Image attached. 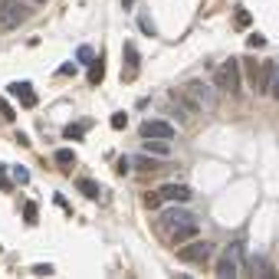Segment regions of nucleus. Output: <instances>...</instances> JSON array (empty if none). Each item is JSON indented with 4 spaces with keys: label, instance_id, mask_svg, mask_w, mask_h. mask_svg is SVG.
Listing matches in <instances>:
<instances>
[{
    "label": "nucleus",
    "instance_id": "1",
    "mask_svg": "<svg viewBox=\"0 0 279 279\" xmlns=\"http://www.w3.org/2000/svg\"><path fill=\"white\" fill-rule=\"evenodd\" d=\"M181 95L191 102V112H211L220 99V89L211 86V82H204V79H187L184 89H181Z\"/></svg>",
    "mask_w": 279,
    "mask_h": 279
},
{
    "label": "nucleus",
    "instance_id": "2",
    "mask_svg": "<svg viewBox=\"0 0 279 279\" xmlns=\"http://www.w3.org/2000/svg\"><path fill=\"white\" fill-rule=\"evenodd\" d=\"M243 263H247V247H243V240L236 236V240H230L227 250L220 253V263L214 266V273L223 276V279H233V276H240Z\"/></svg>",
    "mask_w": 279,
    "mask_h": 279
},
{
    "label": "nucleus",
    "instance_id": "3",
    "mask_svg": "<svg viewBox=\"0 0 279 279\" xmlns=\"http://www.w3.org/2000/svg\"><path fill=\"white\" fill-rule=\"evenodd\" d=\"M214 86L223 89V92L230 95H240L243 89V79H240V59H233V56H227V59L217 66V73H214Z\"/></svg>",
    "mask_w": 279,
    "mask_h": 279
},
{
    "label": "nucleus",
    "instance_id": "4",
    "mask_svg": "<svg viewBox=\"0 0 279 279\" xmlns=\"http://www.w3.org/2000/svg\"><path fill=\"white\" fill-rule=\"evenodd\" d=\"M211 256H214V243H207V240H194V236H191V243H184V247L178 243V260L181 263L200 266V263H207Z\"/></svg>",
    "mask_w": 279,
    "mask_h": 279
},
{
    "label": "nucleus",
    "instance_id": "5",
    "mask_svg": "<svg viewBox=\"0 0 279 279\" xmlns=\"http://www.w3.org/2000/svg\"><path fill=\"white\" fill-rule=\"evenodd\" d=\"M191 223H197L194 211H184V207H164L161 211V227L167 233H174V230H181V227H191Z\"/></svg>",
    "mask_w": 279,
    "mask_h": 279
},
{
    "label": "nucleus",
    "instance_id": "6",
    "mask_svg": "<svg viewBox=\"0 0 279 279\" xmlns=\"http://www.w3.org/2000/svg\"><path fill=\"white\" fill-rule=\"evenodd\" d=\"M142 138H167V142H171L174 125L167 122V118H148V122H142Z\"/></svg>",
    "mask_w": 279,
    "mask_h": 279
},
{
    "label": "nucleus",
    "instance_id": "7",
    "mask_svg": "<svg viewBox=\"0 0 279 279\" xmlns=\"http://www.w3.org/2000/svg\"><path fill=\"white\" fill-rule=\"evenodd\" d=\"M158 194H161L164 204H187V200L194 197V191L187 184H161V187H158Z\"/></svg>",
    "mask_w": 279,
    "mask_h": 279
},
{
    "label": "nucleus",
    "instance_id": "8",
    "mask_svg": "<svg viewBox=\"0 0 279 279\" xmlns=\"http://www.w3.org/2000/svg\"><path fill=\"white\" fill-rule=\"evenodd\" d=\"M0 13H4V17L10 20V26H13V30H17V26L23 23L26 17H30V10H26V7H20L17 0H0Z\"/></svg>",
    "mask_w": 279,
    "mask_h": 279
},
{
    "label": "nucleus",
    "instance_id": "9",
    "mask_svg": "<svg viewBox=\"0 0 279 279\" xmlns=\"http://www.w3.org/2000/svg\"><path fill=\"white\" fill-rule=\"evenodd\" d=\"M273 73H276V62H273V59H266V62H260V66H256V76H253V86H256V92H269V82H273Z\"/></svg>",
    "mask_w": 279,
    "mask_h": 279
},
{
    "label": "nucleus",
    "instance_id": "10",
    "mask_svg": "<svg viewBox=\"0 0 279 279\" xmlns=\"http://www.w3.org/2000/svg\"><path fill=\"white\" fill-rule=\"evenodd\" d=\"M10 95H17L26 109H37V92H33V86L26 79L23 82H10Z\"/></svg>",
    "mask_w": 279,
    "mask_h": 279
},
{
    "label": "nucleus",
    "instance_id": "11",
    "mask_svg": "<svg viewBox=\"0 0 279 279\" xmlns=\"http://www.w3.org/2000/svg\"><path fill=\"white\" fill-rule=\"evenodd\" d=\"M125 82H131L138 76V53H135V46L131 43H125Z\"/></svg>",
    "mask_w": 279,
    "mask_h": 279
},
{
    "label": "nucleus",
    "instance_id": "12",
    "mask_svg": "<svg viewBox=\"0 0 279 279\" xmlns=\"http://www.w3.org/2000/svg\"><path fill=\"white\" fill-rule=\"evenodd\" d=\"M247 273H250V276H276V269L266 263V256H253V260H250V266H247Z\"/></svg>",
    "mask_w": 279,
    "mask_h": 279
},
{
    "label": "nucleus",
    "instance_id": "13",
    "mask_svg": "<svg viewBox=\"0 0 279 279\" xmlns=\"http://www.w3.org/2000/svg\"><path fill=\"white\" fill-rule=\"evenodd\" d=\"M145 148L151 155H171V142L167 138H145Z\"/></svg>",
    "mask_w": 279,
    "mask_h": 279
},
{
    "label": "nucleus",
    "instance_id": "14",
    "mask_svg": "<svg viewBox=\"0 0 279 279\" xmlns=\"http://www.w3.org/2000/svg\"><path fill=\"white\" fill-rule=\"evenodd\" d=\"M53 158H56V167H59V171H73V164H76V155H73L69 148H59Z\"/></svg>",
    "mask_w": 279,
    "mask_h": 279
},
{
    "label": "nucleus",
    "instance_id": "15",
    "mask_svg": "<svg viewBox=\"0 0 279 279\" xmlns=\"http://www.w3.org/2000/svg\"><path fill=\"white\" fill-rule=\"evenodd\" d=\"M102 76H106V59H99V56H95V59L89 62V82H92V86H99Z\"/></svg>",
    "mask_w": 279,
    "mask_h": 279
},
{
    "label": "nucleus",
    "instance_id": "16",
    "mask_svg": "<svg viewBox=\"0 0 279 279\" xmlns=\"http://www.w3.org/2000/svg\"><path fill=\"white\" fill-rule=\"evenodd\" d=\"M76 187H79V194H82V197H89V200H95V197H99V184H95L92 178L76 181Z\"/></svg>",
    "mask_w": 279,
    "mask_h": 279
},
{
    "label": "nucleus",
    "instance_id": "17",
    "mask_svg": "<svg viewBox=\"0 0 279 279\" xmlns=\"http://www.w3.org/2000/svg\"><path fill=\"white\" fill-rule=\"evenodd\" d=\"M191 236H197V223H191V227H181V230H174L167 240L178 247V243H184V240H191Z\"/></svg>",
    "mask_w": 279,
    "mask_h": 279
},
{
    "label": "nucleus",
    "instance_id": "18",
    "mask_svg": "<svg viewBox=\"0 0 279 279\" xmlns=\"http://www.w3.org/2000/svg\"><path fill=\"white\" fill-rule=\"evenodd\" d=\"M89 125H92V122H73V125H66V128H62V135H66V138H73V142H79V138L86 135V128H89Z\"/></svg>",
    "mask_w": 279,
    "mask_h": 279
},
{
    "label": "nucleus",
    "instance_id": "19",
    "mask_svg": "<svg viewBox=\"0 0 279 279\" xmlns=\"http://www.w3.org/2000/svg\"><path fill=\"white\" fill-rule=\"evenodd\" d=\"M92 59H95V50H92V46H79V50H76V62H86V66H89Z\"/></svg>",
    "mask_w": 279,
    "mask_h": 279
},
{
    "label": "nucleus",
    "instance_id": "20",
    "mask_svg": "<svg viewBox=\"0 0 279 279\" xmlns=\"http://www.w3.org/2000/svg\"><path fill=\"white\" fill-rule=\"evenodd\" d=\"M145 207H148V211H158V207H161L164 204V200H161V194H158V191H151V194H145Z\"/></svg>",
    "mask_w": 279,
    "mask_h": 279
},
{
    "label": "nucleus",
    "instance_id": "21",
    "mask_svg": "<svg viewBox=\"0 0 279 279\" xmlns=\"http://www.w3.org/2000/svg\"><path fill=\"white\" fill-rule=\"evenodd\" d=\"M37 211H40L37 200H30V204L23 207V220H26V223H37V220H40V214H37Z\"/></svg>",
    "mask_w": 279,
    "mask_h": 279
},
{
    "label": "nucleus",
    "instance_id": "22",
    "mask_svg": "<svg viewBox=\"0 0 279 279\" xmlns=\"http://www.w3.org/2000/svg\"><path fill=\"white\" fill-rule=\"evenodd\" d=\"M13 181H17V184H26V181H30V171L20 167V164H13Z\"/></svg>",
    "mask_w": 279,
    "mask_h": 279
},
{
    "label": "nucleus",
    "instance_id": "23",
    "mask_svg": "<svg viewBox=\"0 0 279 279\" xmlns=\"http://www.w3.org/2000/svg\"><path fill=\"white\" fill-rule=\"evenodd\" d=\"M125 125H128V115H125V112H115V115H112V128H125Z\"/></svg>",
    "mask_w": 279,
    "mask_h": 279
},
{
    "label": "nucleus",
    "instance_id": "24",
    "mask_svg": "<svg viewBox=\"0 0 279 279\" xmlns=\"http://www.w3.org/2000/svg\"><path fill=\"white\" fill-rule=\"evenodd\" d=\"M250 26V13L247 10H236V30H247Z\"/></svg>",
    "mask_w": 279,
    "mask_h": 279
},
{
    "label": "nucleus",
    "instance_id": "25",
    "mask_svg": "<svg viewBox=\"0 0 279 279\" xmlns=\"http://www.w3.org/2000/svg\"><path fill=\"white\" fill-rule=\"evenodd\" d=\"M33 276H53V266L50 263H40V266H33Z\"/></svg>",
    "mask_w": 279,
    "mask_h": 279
},
{
    "label": "nucleus",
    "instance_id": "26",
    "mask_svg": "<svg viewBox=\"0 0 279 279\" xmlns=\"http://www.w3.org/2000/svg\"><path fill=\"white\" fill-rule=\"evenodd\" d=\"M269 89H273V99H279V62H276V73H273V82H269Z\"/></svg>",
    "mask_w": 279,
    "mask_h": 279
},
{
    "label": "nucleus",
    "instance_id": "27",
    "mask_svg": "<svg viewBox=\"0 0 279 279\" xmlns=\"http://www.w3.org/2000/svg\"><path fill=\"white\" fill-rule=\"evenodd\" d=\"M0 112H4V118H10V122H13V115H17V112L7 106V99H0Z\"/></svg>",
    "mask_w": 279,
    "mask_h": 279
},
{
    "label": "nucleus",
    "instance_id": "28",
    "mask_svg": "<svg viewBox=\"0 0 279 279\" xmlns=\"http://www.w3.org/2000/svg\"><path fill=\"white\" fill-rule=\"evenodd\" d=\"M53 200H56V204H59V207H62V211H69V200H66V197H62V194H53Z\"/></svg>",
    "mask_w": 279,
    "mask_h": 279
},
{
    "label": "nucleus",
    "instance_id": "29",
    "mask_svg": "<svg viewBox=\"0 0 279 279\" xmlns=\"http://www.w3.org/2000/svg\"><path fill=\"white\" fill-rule=\"evenodd\" d=\"M73 73H76V62H66V66L59 69V76H73Z\"/></svg>",
    "mask_w": 279,
    "mask_h": 279
},
{
    "label": "nucleus",
    "instance_id": "30",
    "mask_svg": "<svg viewBox=\"0 0 279 279\" xmlns=\"http://www.w3.org/2000/svg\"><path fill=\"white\" fill-rule=\"evenodd\" d=\"M7 30H13V26H10V20H7L4 13H0V33H7Z\"/></svg>",
    "mask_w": 279,
    "mask_h": 279
},
{
    "label": "nucleus",
    "instance_id": "31",
    "mask_svg": "<svg viewBox=\"0 0 279 279\" xmlns=\"http://www.w3.org/2000/svg\"><path fill=\"white\" fill-rule=\"evenodd\" d=\"M263 43H266V40H263L260 33H253V37H250V46H263Z\"/></svg>",
    "mask_w": 279,
    "mask_h": 279
},
{
    "label": "nucleus",
    "instance_id": "32",
    "mask_svg": "<svg viewBox=\"0 0 279 279\" xmlns=\"http://www.w3.org/2000/svg\"><path fill=\"white\" fill-rule=\"evenodd\" d=\"M0 191H10V184H7V178H4V164H0Z\"/></svg>",
    "mask_w": 279,
    "mask_h": 279
},
{
    "label": "nucleus",
    "instance_id": "33",
    "mask_svg": "<svg viewBox=\"0 0 279 279\" xmlns=\"http://www.w3.org/2000/svg\"><path fill=\"white\" fill-rule=\"evenodd\" d=\"M33 4H37V7H40V4H46V0H33Z\"/></svg>",
    "mask_w": 279,
    "mask_h": 279
}]
</instances>
